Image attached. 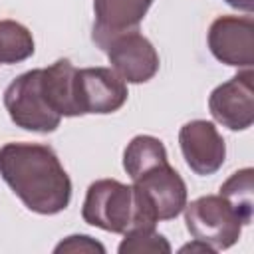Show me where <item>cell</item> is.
Instances as JSON below:
<instances>
[{"label": "cell", "instance_id": "cell-1", "mask_svg": "<svg viewBox=\"0 0 254 254\" xmlns=\"http://www.w3.org/2000/svg\"><path fill=\"white\" fill-rule=\"evenodd\" d=\"M0 177L32 212L58 214L71 200L69 175L50 145L6 143L0 147Z\"/></svg>", "mask_w": 254, "mask_h": 254}, {"label": "cell", "instance_id": "cell-2", "mask_svg": "<svg viewBox=\"0 0 254 254\" xmlns=\"http://www.w3.org/2000/svg\"><path fill=\"white\" fill-rule=\"evenodd\" d=\"M81 218L91 226L115 234H125L143 226H155V222L145 218L133 187L115 179H99L87 187Z\"/></svg>", "mask_w": 254, "mask_h": 254}, {"label": "cell", "instance_id": "cell-3", "mask_svg": "<svg viewBox=\"0 0 254 254\" xmlns=\"http://www.w3.org/2000/svg\"><path fill=\"white\" fill-rule=\"evenodd\" d=\"M131 181L147 220L157 224L159 220H173L183 212L187 204V185L169 165V159L139 171Z\"/></svg>", "mask_w": 254, "mask_h": 254}, {"label": "cell", "instance_id": "cell-4", "mask_svg": "<svg viewBox=\"0 0 254 254\" xmlns=\"http://www.w3.org/2000/svg\"><path fill=\"white\" fill-rule=\"evenodd\" d=\"M4 107L18 127L34 133H52L62 121L46 97L42 69H30L12 79L4 89Z\"/></svg>", "mask_w": 254, "mask_h": 254}, {"label": "cell", "instance_id": "cell-5", "mask_svg": "<svg viewBox=\"0 0 254 254\" xmlns=\"http://www.w3.org/2000/svg\"><path fill=\"white\" fill-rule=\"evenodd\" d=\"M183 210L187 230L192 234V238L206 242L214 250H226L238 242L244 222L224 196H198L185 204Z\"/></svg>", "mask_w": 254, "mask_h": 254}, {"label": "cell", "instance_id": "cell-6", "mask_svg": "<svg viewBox=\"0 0 254 254\" xmlns=\"http://www.w3.org/2000/svg\"><path fill=\"white\" fill-rule=\"evenodd\" d=\"M97 48L107 54L111 69L125 83H145L159 71V54L139 28L113 34Z\"/></svg>", "mask_w": 254, "mask_h": 254}, {"label": "cell", "instance_id": "cell-7", "mask_svg": "<svg viewBox=\"0 0 254 254\" xmlns=\"http://www.w3.org/2000/svg\"><path fill=\"white\" fill-rule=\"evenodd\" d=\"M254 73L250 67L216 85L208 97V111L230 131H244L254 123Z\"/></svg>", "mask_w": 254, "mask_h": 254}, {"label": "cell", "instance_id": "cell-8", "mask_svg": "<svg viewBox=\"0 0 254 254\" xmlns=\"http://www.w3.org/2000/svg\"><path fill=\"white\" fill-rule=\"evenodd\" d=\"M212 56L234 67L254 64V20L252 16H218L208 28Z\"/></svg>", "mask_w": 254, "mask_h": 254}, {"label": "cell", "instance_id": "cell-9", "mask_svg": "<svg viewBox=\"0 0 254 254\" xmlns=\"http://www.w3.org/2000/svg\"><path fill=\"white\" fill-rule=\"evenodd\" d=\"M75 93L81 115L113 113L127 101V83L111 67L75 69Z\"/></svg>", "mask_w": 254, "mask_h": 254}, {"label": "cell", "instance_id": "cell-10", "mask_svg": "<svg viewBox=\"0 0 254 254\" xmlns=\"http://www.w3.org/2000/svg\"><path fill=\"white\" fill-rule=\"evenodd\" d=\"M179 145L189 169L200 177L214 175L226 159V145L214 123L192 119L179 131Z\"/></svg>", "mask_w": 254, "mask_h": 254}, {"label": "cell", "instance_id": "cell-11", "mask_svg": "<svg viewBox=\"0 0 254 254\" xmlns=\"http://www.w3.org/2000/svg\"><path fill=\"white\" fill-rule=\"evenodd\" d=\"M151 4L153 0H93L95 22L91 40L99 46L113 34L135 30Z\"/></svg>", "mask_w": 254, "mask_h": 254}, {"label": "cell", "instance_id": "cell-12", "mask_svg": "<svg viewBox=\"0 0 254 254\" xmlns=\"http://www.w3.org/2000/svg\"><path fill=\"white\" fill-rule=\"evenodd\" d=\"M75 65L69 60H58L42 67V85L52 109L60 117H79V103L75 93Z\"/></svg>", "mask_w": 254, "mask_h": 254}, {"label": "cell", "instance_id": "cell-13", "mask_svg": "<svg viewBox=\"0 0 254 254\" xmlns=\"http://www.w3.org/2000/svg\"><path fill=\"white\" fill-rule=\"evenodd\" d=\"M220 196L232 204L244 224H250L254 214V171L246 167L232 173L220 185Z\"/></svg>", "mask_w": 254, "mask_h": 254}, {"label": "cell", "instance_id": "cell-14", "mask_svg": "<svg viewBox=\"0 0 254 254\" xmlns=\"http://www.w3.org/2000/svg\"><path fill=\"white\" fill-rule=\"evenodd\" d=\"M32 32L16 20H0V65L20 64L34 54Z\"/></svg>", "mask_w": 254, "mask_h": 254}, {"label": "cell", "instance_id": "cell-15", "mask_svg": "<svg viewBox=\"0 0 254 254\" xmlns=\"http://www.w3.org/2000/svg\"><path fill=\"white\" fill-rule=\"evenodd\" d=\"M167 159V149L161 139L153 135H135L123 153V169L133 179L139 171Z\"/></svg>", "mask_w": 254, "mask_h": 254}, {"label": "cell", "instance_id": "cell-16", "mask_svg": "<svg viewBox=\"0 0 254 254\" xmlns=\"http://www.w3.org/2000/svg\"><path fill=\"white\" fill-rule=\"evenodd\" d=\"M125 238L121 240L119 244V254H145V252H151V254H157V252H165L169 254L171 252V244L169 240L159 234L155 230V226H143V228H135V230H129L123 234Z\"/></svg>", "mask_w": 254, "mask_h": 254}, {"label": "cell", "instance_id": "cell-17", "mask_svg": "<svg viewBox=\"0 0 254 254\" xmlns=\"http://www.w3.org/2000/svg\"><path fill=\"white\" fill-rule=\"evenodd\" d=\"M54 252L56 254H62V252H71V254H77V252H83V254L99 252V254H103L105 252V246L101 242H97L95 238L87 236V234H71L65 240H62L54 248Z\"/></svg>", "mask_w": 254, "mask_h": 254}, {"label": "cell", "instance_id": "cell-18", "mask_svg": "<svg viewBox=\"0 0 254 254\" xmlns=\"http://www.w3.org/2000/svg\"><path fill=\"white\" fill-rule=\"evenodd\" d=\"M181 252H216L212 246H208L206 242H202V240H196L194 238V242H190V244H185L183 248H181Z\"/></svg>", "mask_w": 254, "mask_h": 254}, {"label": "cell", "instance_id": "cell-19", "mask_svg": "<svg viewBox=\"0 0 254 254\" xmlns=\"http://www.w3.org/2000/svg\"><path fill=\"white\" fill-rule=\"evenodd\" d=\"M228 6L236 8V10H242L246 14H250L254 10V0H224Z\"/></svg>", "mask_w": 254, "mask_h": 254}]
</instances>
